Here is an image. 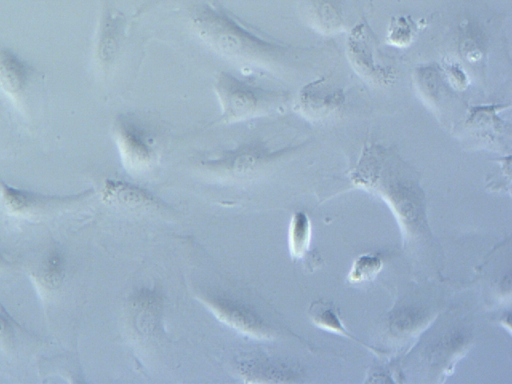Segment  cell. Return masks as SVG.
I'll use <instances>...</instances> for the list:
<instances>
[{
	"label": "cell",
	"instance_id": "obj_1",
	"mask_svg": "<svg viewBox=\"0 0 512 384\" xmlns=\"http://www.w3.org/2000/svg\"><path fill=\"white\" fill-rule=\"evenodd\" d=\"M189 23L196 37L219 56L236 64L272 69L283 64L288 46L269 40L226 9L211 3L195 6Z\"/></svg>",
	"mask_w": 512,
	"mask_h": 384
},
{
	"label": "cell",
	"instance_id": "obj_2",
	"mask_svg": "<svg viewBox=\"0 0 512 384\" xmlns=\"http://www.w3.org/2000/svg\"><path fill=\"white\" fill-rule=\"evenodd\" d=\"M354 181L389 201L407 224L416 223L422 193L414 175L398 155L379 144L366 146L353 173Z\"/></svg>",
	"mask_w": 512,
	"mask_h": 384
},
{
	"label": "cell",
	"instance_id": "obj_3",
	"mask_svg": "<svg viewBox=\"0 0 512 384\" xmlns=\"http://www.w3.org/2000/svg\"><path fill=\"white\" fill-rule=\"evenodd\" d=\"M221 107V122L233 124L267 115L284 101V94L272 88L221 72L215 82Z\"/></svg>",
	"mask_w": 512,
	"mask_h": 384
},
{
	"label": "cell",
	"instance_id": "obj_4",
	"mask_svg": "<svg viewBox=\"0 0 512 384\" xmlns=\"http://www.w3.org/2000/svg\"><path fill=\"white\" fill-rule=\"evenodd\" d=\"M40 89L36 68L8 48H0V94L25 120L32 113Z\"/></svg>",
	"mask_w": 512,
	"mask_h": 384
},
{
	"label": "cell",
	"instance_id": "obj_5",
	"mask_svg": "<svg viewBox=\"0 0 512 384\" xmlns=\"http://www.w3.org/2000/svg\"><path fill=\"white\" fill-rule=\"evenodd\" d=\"M116 145L125 168L142 172L156 157V131L146 121L131 114L117 117L113 126Z\"/></svg>",
	"mask_w": 512,
	"mask_h": 384
},
{
	"label": "cell",
	"instance_id": "obj_6",
	"mask_svg": "<svg viewBox=\"0 0 512 384\" xmlns=\"http://www.w3.org/2000/svg\"><path fill=\"white\" fill-rule=\"evenodd\" d=\"M347 58L356 73L365 81L385 84L392 78V72L378 62L374 36L365 21L351 30L346 45Z\"/></svg>",
	"mask_w": 512,
	"mask_h": 384
},
{
	"label": "cell",
	"instance_id": "obj_7",
	"mask_svg": "<svg viewBox=\"0 0 512 384\" xmlns=\"http://www.w3.org/2000/svg\"><path fill=\"white\" fill-rule=\"evenodd\" d=\"M261 141H251L225 152L221 157L203 163V166L224 178H243L254 174L265 163L278 155Z\"/></svg>",
	"mask_w": 512,
	"mask_h": 384
},
{
	"label": "cell",
	"instance_id": "obj_8",
	"mask_svg": "<svg viewBox=\"0 0 512 384\" xmlns=\"http://www.w3.org/2000/svg\"><path fill=\"white\" fill-rule=\"evenodd\" d=\"M125 27L124 15L106 2L101 11L94 46L95 64L102 74H107L116 60Z\"/></svg>",
	"mask_w": 512,
	"mask_h": 384
},
{
	"label": "cell",
	"instance_id": "obj_9",
	"mask_svg": "<svg viewBox=\"0 0 512 384\" xmlns=\"http://www.w3.org/2000/svg\"><path fill=\"white\" fill-rule=\"evenodd\" d=\"M86 193L56 196L45 195L25 189L12 187L0 181V200L10 214L16 216H35L68 206L78 201Z\"/></svg>",
	"mask_w": 512,
	"mask_h": 384
},
{
	"label": "cell",
	"instance_id": "obj_10",
	"mask_svg": "<svg viewBox=\"0 0 512 384\" xmlns=\"http://www.w3.org/2000/svg\"><path fill=\"white\" fill-rule=\"evenodd\" d=\"M202 302L227 326L256 339H266L270 329L255 312L234 300L216 295H204Z\"/></svg>",
	"mask_w": 512,
	"mask_h": 384
},
{
	"label": "cell",
	"instance_id": "obj_11",
	"mask_svg": "<svg viewBox=\"0 0 512 384\" xmlns=\"http://www.w3.org/2000/svg\"><path fill=\"white\" fill-rule=\"evenodd\" d=\"M345 101L342 88L325 78L314 80L301 88L296 109L311 120H324L337 112Z\"/></svg>",
	"mask_w": 512,
	"mask_h": 384
},
{
	"label": "cell",
	"instance_id": "obj_12",
	"mask_svg": "<svg viewBox=\"0 0 512 384\" xmlns=\"http://www.w3.org/2000/svg\"><path fill=\"white\" fill-rule=\"evenodd\" d=\"M309 18L321 33H338L345 24L341 0H310Z\"/></svg>",
	"mask_w": 512,
	"mask_h": 384
},
{
	"label": "cell",
	"instance_id": "obj_13",
	"mask_svg": "<svg viewBox=\"0 0 512 384\" xmlns=\"http://www.w3.org/2000/svg\"><path fill=\"white\" fill-rule=\"evenodd\" d=\"M309 317L317 327L351 338L366 346L346 330L333 303L326 300L315 301L309 308Z\"/></svg>",
	"mask_w": 512,
	"mask_h": 384
},
{
	"label": "cell",
	"instance_id": "obj_14",
	"mask_svg": "<svg viewBox=\"0 0 512 384\" xmlns=\"http://www.w3.org/2000/svg\"><path fill=\"white\" fill-rule=\"evenodd\" d=\"M67 259L61 248L52 247L44 257L38 274V281L46 290L57 288L63 281Z\"/></svg>",
	"mask_w": 512,
	"mask_h": 384
},
{
	"label": "cell",
	"instance_id": "obj_15",
	"mask_svg": "<svg viewBox=\"0 0 512 384\" xmlns=\"http://www.w3.org/2000/svg\"><path fill=\"white\" fill-rule=\"evenodd\" d=\"M310 240V220L304 212H296L291 218L288 231L290 255L295 259L302 258L310 246Z\"/></svg>",
	"mask_w": 512,
	"mask_h": 384
},
{
	"label": "cell",
	"instance_id": "obj_16",
	"mask_svg": "<svg viewBox=\"0 0 512 384\" xmlns=\"http://www.w3.org/2000/svg\"><path fill=\"white\" fill-rule=\"evenodd\" d=\"M105 199L121 203L140 204L152 201L151 196L139 187L121 181H109L105 186Z\"/></svg>",
	"mask_w": 512,
	"mask_h": 384
},
{
	"label": "cell",
	"instance_id": "obj_17",
	"mask_svg": "<svg viewBox=\"0 0 512 384\" xmlns=\"http://www.w3.org/2000/svg\"><path fill=\"white\" fill-rule=\"evenodd\" d=\"M382 261L375 255H361L352 264L348 274L351 283H362L372 280L382 269Z\"/></svg>",
	"mask_w": 512,
	"mask_h": 384
},
{
	"label": "cell",
	"instance_id": "obj_18",
	"mask_svg": "<svg viewBox=\"0 0 512 384\" xmlns=\"http://www.w3.org/2000/svg\"><path fill=\"white\" fill-rule=\"evenodd\" d=\"M412 39V28L408 19L404 16L392 19L388 31V40L396 46H405Z\"/></svg>",
	"mask_w": 512,
	"mask_h": 384
},
{
	"label": "cell",
	"instance_id": "obj_19",
	"mask_svg": "<svg viewBox=\"0 0 512 384\" xmlns=\"http://www.w3.org/2000/svg\"><path fill=\"white\" fill-rule=\"evenodd\" d=\"M18 326L4 306L0 303V337L11 336Z\"/></svg>",
	"mask_w": 512,
	"mask_h": 384
},
{
	"label": "cell",
	"instance_id": "obj_20",
	"mask_svg": "<svg viewBox=\"0 0 512 384\" xmlns=\"http://www.w3.org/2000/svg\"><path fill=\"white\" fill-rule=\"evenodd\" d=\"M450 81L457 88H464L466 86V78L463 72L457 66H451L449 69Z\"/></svg>",
	"mask_w": 512,
	"mask_h": 384
},
{
	"label": "cell",
	"instance_id": "obj_21",
	"mask_svg": "<svg viewBox=\"0 0 512 384\" xmlns=\"http://www.w3.org/2000/svg\"><path fill=\"white\" fill-rule=\"evenodd\" d=\"M6 264H7V260L5 259V257L0 252V267L5 266Z\"/></svg>",
	"mask_w": 512,
	"mask_h": 384
}]
</instances>
